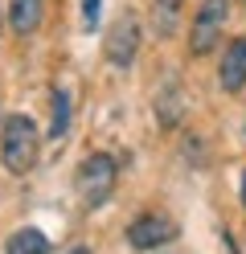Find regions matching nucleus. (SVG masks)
<instances>
[{
	"label": "nucleus",
	"instance_id": "6",
	"mask_svg": "<svg viewBox=\"0 0 246 254\" xmlns=\"http://www.w3.org/2000/svg\"><path fill=\"white\" fill-rule=\"evenodd\" d=\"M218 82L222 90L230 94H238L246 86V37H234L226 45V54H222V66H218Z\"/></svg>",
	"mask_w": 246,
	"mask_h": 254
},
{
	"label": "nucleus",
	"instance_id": "4",
	"mask_svg": "<svg viewBox=\"0 0 246 254\" xmlns=\"http://www.w3.org/2000/svg\"><path fill=\"white\" fill-rule=\"evenodd\" d=\"M226 17H230V0H201V8H197V17L189 25V54L193 58H205L222 41Z\"/></svg>",
	"mask_w": 246,
	"mask_h": 254
},
{
	"label": "nucleus",
	"instance_id": "17",
	"mask_svg": "<svg viewBox=\"0 0 246 254\" xmlns=\"http://www.w3.org/2000/svg\"><path fill=\"white\" fill-rule=\"evenodd\" d=\"M0 123H4V119H0Z\"/></svg>",
	"mask_w": 246,
	"mask_h": 254
},
{
	"label": "nucleus",
	"instance_id": "8",
	"mask_svg": "<svg viewBox=\"0 0 246 254\" xmlns=\"http://www.w3.org/2000/svg\"><path fill=\"white\" fill-rule=\"evenodd\" d=\"M180 115H185V99H180V86L176 82H164L160 94H156V119L164 127H176Z\"/></svg>",
	"mask_w": 246,
	"mask_h": 254
},
{
	"label": "nucleus",
	"instance_id": "12",
	"mask_svg": "<svg viewBox=\"0 0 246 254\" xmlns=\"http://www.w3.org/2000/svg\"><path fill=\"white\" fill-rule=\"evenodd\" d=\"M238 197H242V209H246V172H242V189H238Z\"/></svg>",
	"mask_w": 246,
	"mask_h": 254
},
{
	"label": "nucleus",
	"instance_id": "13",
	"mask_svg": "<svg viewBox=\"0 0 246 254\" xmlns=\"http://www.w3.org/2000/svg\"><path fill=\"white\" fill-rule=\"evenodd\" d=\"M160 4H172V8H180V4H185V0H160Z\"/></svg>",
	"mask_w": 246,
	"mask_h": 254
},
{
	"label": "nucleus",
	"instance_id": "5",
	"mask_svg": "<svg viewBox=\"0 0 246 254\" xmlns=\"http://www.w3.org/2000/svg\"><path fill=\"white\" fill-rule=\"evenodd\" d=\"M172 238H176V221L164 217V213H140L127 226V242L136 250H156L164 242H172Z\"/></svg>",
	"mask_w": 246,
	"mask_h": 254
},
{
	"label": "nucleus",
	"instance_id": "10",
	"mask_svg": "<svg viewBox=\"0 0 246 254\" xmlns=\"http://www.w3.org/2000/svg\"><path fill=\"white\" fill-rule=\"evenodd\" d=\"M49 107H54V119H49V139H62L66 131H70V94H66L62 86H54Z\"/></svg>",
	"mask_w": 246,
	"mask_h": 254
},
{
	"label": "nucleus",
	"instance_id": "11",
	"mask_svg": "<svg viewBox=\"0 0 246 254\" xmlns=\"http://www.w3.org/2000/svg\"><path fill=\"white\" fill-rule=\"evenodd\" d=\"M98 8H103V0H82V25L86 29H98Z\"/></svg>",
	"mask_w": 246,
	"mask_h": 254
},
{
	"label": "nucleus",
	"instance_id": "9",
	"mask_svg": "<svg viewBox=\"0 0 246 254\" xmlns=\"http://www.w3.org/2000/svg\"><path fill=\"white\" fill-rule=\"evenodd\" d=\"M4 254H49V238L37 226H21L4 242Z\"/></svg>",
	"mask_w": 246,
	"mask_h": 254
},
{
	"label": "nucleus",
	"instance_id": "1",
	"mask_svg": "<svg viewBox=\"0 0 246 254\" xmlns=\"http://www.w3.org/2000/svg\"><path fill=\"white\" fill-rule=\"evenodd\" d=\"M37 152H41V131L29 115H8L0 123V156H4V168L12 177H25L37 164Z\"/></svg>",
	"mask_w": 246,
	"mask_h": 254
},
{
	"label": "nucleus",
	"instance_id": "16",
	"mask_svg": "<svg viewBox=\"0 0 246 254\" xmlns=\"http://www.w3.org/2000/svg\"><path fill=\"white\" fill-rule=\"evenodd\" d=\"M242 4H246V0H242Z\"/></svg>",
	"mask_w": 246,
	"mask_h": 254
},
{
	"label": "nucleus",
	"instance_id": "3",
	"mask_svg": "<svg viewBox=\"0 0 246 254\" xmlns=\"http://www.w3.org/2000/svg\"><path fill=\"white\" fill-rule=\"evenodd\" d=\"M140 41H144V25L136 12H119V17L111 21L107 37H103V58L111 62L115 70H127L131 62L140 54Z\"/></svg>",
	"mask_w": 246,
	"mask_h": 254
},
{
	"label": "nucleus",
	"instance_id": "14",
	"mask_svg": "<svg viewBox=\"0 0 246 254\" xmlns=\"http://www.w3.org/2000/svg\"><path fill=\"white\" fill-rule=\"evenodd\" d=\"M70 254H90V250H86V246H74V250H70Z\"/></svg>",
	"mask_w": 246,
	"mask_h": 254
},
{
	"label": "nucleus",
	"instance_id": "7",
	"mask_svg": "<svg viewBox=\"0 0 246 254\" xmlns=\"http://www.w3.org/2000/svg\"><path fill=\"white\" fill-rule=\"evenodd\" d=\"M45 17V0H8V25H12V33H37V25Z\"/></svg>",
	"mask_w": 246,
	"mask_h": 254
},
{
	"label": "nucleus",
	"instance_id": "2",
	"mask_svg": "<svg viewBox=\"0 0 246 254\" xmlns=\"http://www.w3.org/2000/svg\"><path fill=\"white\" fill-rule=\"evenodd\" d=\"M115 181H119V164H115V156H107V152L86 156V160L78 164V177H74L78 197H82V205H86V209H98V205L111 201Z\"/></svg>",
	"mask_w": 246,
	"mask_h": 254
},
{
	"label": "nucleus",
	"instance_id": "15",
	"mask_svg": "<svg viewBox=\"0 0 246 254\" xmlns=\"http://www.w3.org/2000/svg\"><path fill=\"white\" fill-rule=\"evenodd\" d=\"M0 29H4V8H0Z\"/></svg>",
	"mask_w": 246,
	"mask_h": 254
}]
</instances>
